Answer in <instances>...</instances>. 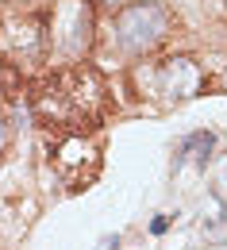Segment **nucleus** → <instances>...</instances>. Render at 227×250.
<instances>
[{"instance_id": "7ed1b4c3", "label": "nucleus", "mask_w": 227, "mask_h": 250, "mask_svg": "<svg viewBox=\"0 0 227 250\" xmlns=\"http://www.w3.org/2000/svg\"><path fill=\"white\" fill-rule=\"evenodd\" d=\"M139 85L143 96H158V104H177V100H193L204 93V69L193 58H165V62L139 65Z\"/></svg>"}, {"instance_id": "423d86ee", "label": "nucleus", "mask_w": 227, "mask_h": 250, "mask_svg": "<svg viewBox=\"0 0 227 250\" xmlns=\"http://www.w3.org/2000/svg\"><path fill=\"white\" fill-rule=\"evenodd\" d=\"M212 150H216V135H212V131H193V135H185L177 162H196V166H208Z\"/></svg>"}, {"instance_id": "6e6552de", "label": "nucleus", "mask_w": 227, "mask_h": 250, "mask_svg": "<svg viewBox=\"0 0 227 250\" xmlns=\"http://www.w3.org/2000/svg\"><path fill=\"white\" fill-rule=\"evenodd\" d=\"M4 146H8V120L0 116V154H4Z\"/></svg>"}, {"instance_id": "20e7f679", "label": "nucleus", "mask_w": 227, "mask_h": 250, "mask_svg": "<svg viewBox=\"0 0 227 250\" xmlns=\"http://www.w3.org/2000/svg\"><path fill=\"white\" fill-rule=\"evenodd\" d=\"M54 169L62 173L69 185H89L100 169L97 139L85 135L81 127H62V135L54 143Z\"/></svg>"}, {"instance_id": "9d476101", "label": "nucleus", "mask_w": 227, "mask_h": 250, "mask_svg": "<svg viewBox=\"0 0 227 250\" xmlns=\"http://www.w3.org/2000/svg\"><path fill=\"white\" fill-rule=\"evenodd\" d=\"M224 89H227V73H224Z\"/></svg>"}, {"instance_id": "f03ea898", "label": "nucleus", "mask_w": 227, "mask_h": 250, "mask_svg": "<svg viewBox=\"0 0 227 250\" xmlns=\"http://www.w3.org/2000/svg\"><path fill=\"white\" fill-rule=\"evenodd\" d=\"M46 42L62 62L69 65L85 62V54L93 46V4L89 0H58L54 16H50Z\"/></svg>"}, {"instance_id": "39448f33", "label": "nucleus", "mask_w": 227, "mask_h": 250, "mask_svg": "<svg viewBox=\"0 0 227 250\" xmlns=\"http://www.w3.org/2000/svg\"><path fill=\"white\" fill-rule=\"evenodd\" d=\"M4 46L12 50L16 62H31V58H39V54L46 50V31H42V23H39L35 16L16 20V23L4 27Z\"/></svg>"}, {"instance_id": "f257e3e1", "label": "nucleus", "mask_w": 227, "mask_h": 250, "mask_svg": "<svg viewBox=\"0 0 227 250\" xmlns=\"http://www.w3.org/2000/svg\"><path fill=\"white\" fill-rule=\"evenodd\" d=\"M116 42L124 54H150L154 46H162L165 35L173 31V16L165 12L162 4H127L116 12Z\"/></svg>"}, {"instance_id": "0eeeda50", "label": "nucleus", "mask_w": 227, "mask_h": 250, "mask_svg": "<svg viewBox=\"0 0 227 250\" xmlns=\"http://www.w3.org/2000/svg\"><path fill=\"white\" fill-rule=\"evenodd\" d=\"M165 227H169V219H165V216H154V219H150V235H165Z\"/></svg>"}, {"instance_id": "1a4fd4ad", "label": "nucleus", "mask_w": 227, "mask_h": 250, "mask_svg": "<svg viewBox=\"0 0 227 250\" xmlns=\"http://www.w3.org/2000/svg\"><path fill=\"white\" fill-rule=\"evenodd\" d=\"M116 247H120V235H108V239H104L97 250H116Z\"/></svg>"}]
</instances>
